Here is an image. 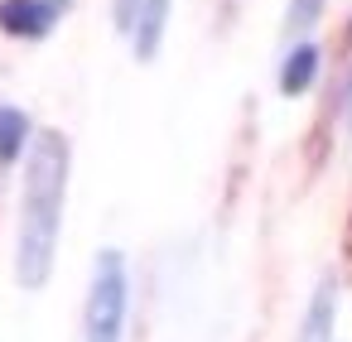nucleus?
<instances>
[{
	"mask_svg": "<svg viewBox=\"0 0 352 342\" xmlns=\"http://www.w3.org/2000/svg\"><path fill=\"white\" fill-rule=\"evenodd\" d=\"M25 140H30V121H25V111L0 106V159L15 164V159L25 155Z\"/></svg>",
	"mask_w": 352,
	"mask_h": 342,
	"instance_id": "0eeeda50",
	"label": "nucleus"
},
{
	"mask_svg": "<svg viewBox=\"0 0 352 342\" xmlns=\"http://www.w3.org/2000/svg\"><path fill=\"white\" fill-rule=\"evenodd\" d=\"M63 10L68 0H0V30L20 39H44Z\"/></svg>",
	"mask_w": 352,
	"mask_h": 342,
	"instance_id": "7ed1b4c3",
	"label": "nucleus"
},
{
	"mask_svg": "<svg viewBox=\"0 0 352 342\" xmlns=\"http://www.w3.org/2000/svg\"><path fill=\"white\" fill-rule=\"evenodd\" d=\"M314 73H318V49H314V44H294L289 58H285V68H280L285 97H299V92L314 82Z\"/></svg>",
	"mask_w": 352,
	"mask_h": 342,
	"instance_id": "423d86ee",
	"label": "nucleus"
},
{
	"mask_svg": "<svg viewBox=\"0 0 352 342\" xmlns=\"http://www.w3.org/2000/svg\"><path fill=\"white\" fill-rule=\"evenodd\" d=\"M164 20H169V0H140V20H135V58L150 63L160 54V39H164Z\"/></svg>",
	"mask_w": 352,
	"mask_h": 342,
	"instance_id": "39448f33",
	"label": "nucleus"
},
{
	"mask_svg": "<svg viewBox=\"0 0 352 342\" xmlns=\"http://www.w3.org/2000/svg\"><path fill=\"white\" fill-rule=\"evenodd\" d=\"M63 193H68V140L63 130H39L25 159V207H20V255H15V275L25 289L49 284L58 255V227H63Z\"/></svg>",
	"mask_w": 352,
	"mask_h": 342,
	"instance_id": "f257e3e1",
	"label": "nucleus"
},
{
	"mask_svg": "<svg viewBox=\"0 0 352 342\" xmlns=\"http://www.w3.org/2000/svg\"><path fill=\"white\" fill-rule=\"evenodd\" d=\"M333 313H338V284L323 280L304 308V323H299V337L294 342H333Z\"/></svg>",
	"mask_w": 352,
	"mask_h": 342,
	"instance_id": "20e7f679",
	"label": "nucleus"
},
{
	"mask_svg": "<svg viewBox=\"0 0 352 342\" xmlns=\"http://www.w3.org/2000/svg\"><path fill=\"white\" fill-rule=\"evenodd\" d=\"M121 323H126V260L116 251H102L87 289V342H121Z\"/></svg>",
	"mask_w": 352,
	"mask_h": 342,
	"instance_id": "f03ea898",
	"label": "nucleus"
},
{
	"mask_svg": "<svg viewBox=\"0 0 352 342\" xmlns=\"http://www.w3.org/2000/svg\"><path fill=\"white\" fill-rule=\"evenodd\" d=\"M318 15H323V0H289V20H285V30H289V34H304V30L318 25Z\"/></svg>",
	"mask_w": 352,
	"mask_h": 342,
	"instance_id": "6e6552de",
	"label": "nucleus"
},
{
	"mask_svg": "<svg viewBox=\"0 0 352 342\" xmlns=\"http://www.w3.org/2000/svg\"><path fill=\"white\" fill-rule=\"evenodd\" d=\"M140 20V0H116V30H135Z\"/></svg>",
	"mask_w": 352,
	"mask_h": 342,
	"instance_id": "1a4fd4ad",
	"label": "nucleus"
}]
</instances>
